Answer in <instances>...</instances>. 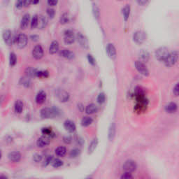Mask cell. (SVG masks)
Segmentation results:
<instances>
[{"instance_id":"obj_1","label":"cell","mask_w":179,"mask_h":179,"mask_svg":"<svg viewBox=\"0 0 179 179\" xmlns=\"http://www.w3.org/2000/svg\"><path fill=\"white\" fill-rule=\"evenodd\" d=\"M59 114L58 109L55 108H44L41 110L40 115L43 118H53Z\"/></svg>"},{"instance_id":"obj_2","label":"cell","mask_w":179,"mask_h":179,"mask_svg":"<svg viewBox=\"0 0 179 179\" xmlns=\"http://www.w3.org/2000/svg\"><path fill=\"white\" fill-rule=\"evenodd\" d=\"M28 38L23 33H19L14 38V44L18 49H22L27 46Z\"/></svg>"},{"instance_id":"obj_3","label":"cell","mask_w":179,"mask_h":179,"mask_svg":"<svg viewBox=\"0 0 179 179\" xmlns=\"http://www.w3.org/2000/svg\"><path fill=\"white\" fill-rule=\"evenodd\" d=\"M178 57V54L177 52H172L171 53H169L167 57H166V59L164 60L165 65L167 67H172L177 62Z\"/></svg>"},{"instance_id":"obj_4","label":"cell","mask_w":179,"mask_h":179,"mask_svg":"<svg viewBox=\"0 0 179 179\" xmlns=\"http://www.w3.org/2000/svg\"><path fill=\"white\" fill-rule=\"evenodd\" d=\"M155 57L160 61H164L169 55L168 49L165 47H161L155 51Z\"/></svg>"},{"instance_id":"obj_5","label":"cell","mask_w":179,"mask_h":179,"mask_svg":"<svg viewBox=\"0 0 179 179\" xmlns=\"http://www.w3.org/2000/svg\"><path fill=\"white\" fill-rule=\"evenodd\" d=\"M76 37L72 30H66L64 33V42L67 45L74 44L75 42Z\"/></svg>"},{"instance_id":"obj_6","label":"cell","mask_w":179,"mask_h":179,"mask_svg":"<svg viewBox=\"0 0 179 179\" xmlns=\"http://www.w3.org/2000/svg\"><path fill=\"white\" fill-rule=\"evenodd\" d=\"M135 67L141 74L145 76H148V74H149V71H148L147 67H146L144 62L138 60V61L135 62Z\"/></svg>"},{"instance_id":"obj_7","label":"cell","mask_w":179,"mask_h":179,"mask_svg":"<svg viewBox=\"0 0 179 179\" xmlns=\"http://www.w3.org/2000/svg\"><path fill=\"white\" fill-rule=\"evenodd\" d=\"M137 169V164L133 160H127L124 163L123 166V169L125 172L132 173L134 172Z\"/></svg>"},{"instance_id":"obj_8","label":"cell","mask_w":179,"mask_h":179,"mask_svg":"<svg viewBox=\"0 0 179 179\" xmlns=\"http://www.w3.org/2000/svg\"><path fill=\"white\" fill-rule=\"evenodd\" d=\"M76 39L78 43H79V44L80 45V46H81L83 49H88L89 45H88V41L87 38L82 33L78 32L76 34Z\"/></svg>"},{"instance_id":"obj_9","label":"cell","mask_w":179,"mask_h":179,"mask_svg":"<svg viewBox=\"0 0 179 179\" xmlns=\"http://www.w3.org/2000/svg\"><path fill=\"white\" fill-rule=\"evenodd\" d=\"M2 37H3L5 44L8 45V46H11L13 43H14V39L13 38V34L11 30H4L3 34H2Z\"/></svg>"},{"instance_id":"obj_10","label":"cell","mask_w":179,"mask_h":179,"mask_svg":"<svg viewBox=\"0 0 179 179\" xmlns=\"http://www.w3.org/2000/svg\"><path fill=\"white\" fill-rule=\"evenodd\" d=\"M146 35L145 32L142 31H137L134 33L133 39L137 44H142L146 41Z\"/></svg>"},{"instance_id":"obj_11","label":"cell","mask_w":179,"mask_h":179,"mask_svg":"<svg viewBox=\"0 0 179 179\" xmlns=\"http://www.w3.org/2000/svg\"><path fill=\"white\" fill-rule=\"evenodd\" d=\"M32 56L36 60L41 59L44 56V49L41 45H37L32 50Z\"/></svg>"},{"instance_id":"obj_12","label":"cell","mask_w":179,"mask_h":179,"mask_svg":"<svg viewBox=\"0 0 179 179\" xmlns=\"http://www.w3.org/2000/svg\"><path fill=\"white\" fill-rule=\"evenodd\" d=\"M56 96L60 99V102H67V101L69 99V97H70L69 93L62 89L57 90Z\"/></svg>"},{"instance_id":"obj_13","label":"cell","mask_w":179,"mask_h":179,"mask_svg":"<svg viewBox=\"0 0 179 179\" xmlns=\"http://www.w3.org/2000/svg\"><path fill=\"white\" fill-rule=\"evenodd\" d=\"M107 53L108 55V57H110L111 60H115L117 56V52L116 49L114 46V45L112 44H108L107 46Z\"/></svg>"},{"instance_id":"obj_14","label":"cell","mask_w":179,"mask_h":179,"mask_svg":"<svg viewBox=\"0 0 179 179\" xmlns=\"http://www.w3.org/2000/svg\"><path fill=\"white\" fill-rule=\"evenodd\" d=\"M50 139L51 138L48 137V136L44 135L41 137L40 138H38L37 142V145L38 147L39 148H44L45 146H48L50 142Z\"/></svg>"},{"instance_id":"obj_15","label":"cell","mask_w":179,"mask_h":179,"mask_svg":"<svg viewBox=\"0 0 179 179\" xmlns=\"http://www.w3.org/2000/svg\"><path fill=\"white\" fill-rule=\"evenodd\" d=\"M8 158L9 160L13 162H18L21 160V154L18 151H13L9 153Z\"/></svg>"},{"instance_id":"obj_16","label":"cell","mask_w":179,"mask_h":179,"mask_svg":"<svg viewBox=\"0 0 179 179\" xmlns=\"http://www.w3.org/2000/svg\"><path fill=\"white\" fill-rule=\"evenodd\" d=\"M64 127L66 129V130L70 133L74 132L76 129V127L74 123L70 120H67L64 121Z\"/></svg>"},{"instance_id":"obj_17","label":"cell","mask_w":179,"mask_h":179,"mask_svg":"<svg viewBox=\"0 0 179 179\" xmlns=\"http://www.w3.org/2000/svg\"><path fill=\"white\" fill-rule=\"evenodd\" d=\"M60 55L64 58H66L68 60H72L74 58V53L72 52L71 50L68 49H62L60 51Z\"/></svg>"},{"instance_id":"obj_18","label":"cell","mask_w":179,"mask_h":179,"mask_svg":"<svg viewBox=\"0 0 179 179\" xmlns=\"http://www.w3.org/2000/svg\"><path fill=\"white\" fill-rule=\"evenodd\" d=\"M30 22V15L29 14H25L21 22V28L22 29H25L28 27Z\"/></svg>"},{"instance_id":"obj_19","label":"cell","mask_w":179,"mask_h":179,"mask_svg":"<svg viewBox=\"0 0 179 179\" xmlns=\"http://www.w3.org/2000/svg\"><path fill=\"white\" fill-rule=\"evenodd\" d=\"M25 75H26L27 76L29 77L30 79L37 77L38 70L34 67H27V69H25Z\"/></svg>"},{"instance_id":"obj_20","label":"cell","mask_w":179,"mask_h":179,"mask_svg":"<svg viewBox=\"0 0 179 179\" xmlns=\"http://www.w3.org/2000/svg\"><path fill=\"white\" fill-rule=\"evenodd\" d=\"M48 25V19L46 16L44 15H40L39 16V24H38V27L39 29H43L46 28Z\"/></svg>"},{"instance_id":"obj_21","label":"cell","mask_w":179,"mask_h":179,"mask_svg":"<svg viewBox=\"0 0 179 179\" xmlns=\"http://www.w3.org/2000/svg\"><path fill=\"white\" fill-rule=\"evenodd\" d=\"M59 43L57 41H53L51 44H50V46L49 47V53L51 55L55 54L56 53L58 52L59 50Z\"/></svg>"},{"instance_id":"obj_22","label":"cell","mask_w":179,"mask_h":179,"mask_svg":"<svg viewBox=\"0 0 179 179\" xmlns=\"http://www.w3.org/2000/svg\"><path fill=\"white\" fill-rule=\"evenodd\" d=\"M46 99V94L44 91H40L38 92L36 97V102L39 104H41L44 103Z\"/></svg>"},{"instance_id":"obj_23","label":"cell","mask_w":179,"mask_h":179,"mask_svg":"<svg viewBox=\"0 0 179 179\" xmlns=\"http://www.w3.org/2000/svg\"><path fill=\"white\" fill-rule=\"evenodd\" d=\"M98 111L97 107L95 104H88L86 108H85V112L88 115H92L94 113H97Z\"/></svg>"},{"instance_id":"obj_24","label":"cell","mask_w":179,"mask_h":179,"mask_svg":"<svg viewBox=\"0 0 179 179\" xmlns=\"http://www.w3.org/2000/svg\"><path fill=\"white\" fill-rule=\"evenodd\" d=\"M24 104L21 100H17L14 105V110L17 113H21L23 111Z\"/></svg>"},{"instance_id":"obj_25","label":"cell","mask_w":179,"mask_h":179,"mask_svg":"<svg viewBox=\"0 0 179 179\" xmlns=\"http://www.w3.org/2000/svg\"><path fill=\"white\" fill-rule=\"evenodd\" d=\"M138 57H139L140 61H142L143 62H147L149 60L150 55L147 51L146 50H142L139 53V55H138Z\"/></svg>"},{"instance_id":"obj_26","label":"cell","mask_w":179,"mask_h":179,"mask_svg":"<svg viewBox=\"0 0 179 179\" xmlns=\"http://www.w3.org/2000/svg\"><path fill=\"white\" fill-rule=\"evenodd\" d=\"M20 84H21L22 85H23V86L25 88H29L32 84L31 79H30L29 77L25 76L24 77H22L21 80H20Z\"/></svg>"},{"instance_id":"obj_27","label":"cell","mask_w":179,"mask_h":179,"mask_svg":"<svg viewBox=\"0 0 179 179\" xmlns=\"http://www.w3.org/2000/svg\"><path fill=\"white\" fill-rule=\"evenodd\" d=\"M55 153L58 157H64L67 154V148L64 146H59L55 149Z\"/></svg>"},{"instance_id":"obj_28","label":"cell","mask_w":179,"mask_h":179,"mask_svg":"<svg viewBox=\"0 0 179 179\" xmlns=\"http://www.w3.org/2000/svg\"><path fill=\"white\" fill-rule=\"evenodd\" d=\"M130 5H126V6L123 9V15L124 20L125 21H127L130 18Z\"/></svg>"},{"instance_id":"obj_29","label":"cell","mask_w":179,"mask_h":179,"mask_svg":"<svg viewBox=\"0 0 179 179\" xmlns=\"http://www.w3.org/2000/svg\"><path fill=\"white\" fill-rule=\"evenodd\" d=\"M97 144H98L97 138H94V139L92 141V142L90 143L89 146H88V153H89V154L93 153V151H94L95 150V148H97Z\"/></svg>"},{"instance_id":"obj_30","label":"cell","mask_w":179,"mask_h":179,"mask_svg":"<svg viewBox=\"0 0 179 179\" xmlns=\"http://www.w3.org/2000/svg\"><path fill=\"white\" fill-rule=\"evenodd\" d=\"M69 21H70V17H69V14H67V13H64V14H63L61 16V17H60V24L65 25L68 23Z\"/></svg>"},{"instance_id":"obj_31","label":"cell","mask_w":179,"mask_h":179,"mask_svg":"<svg viewBox=\"0 0 179 179\" xmlns=\"http://www.w3.org/2000/svg\"><path fill=\"white\" fill-rule=\"evenodd\" d=\"M177 109V105L175 103H169L168 105L166 106L165 110L168 113H173Z\"/></svg>"},{"instance_id":"obj_32","label":"cell","mask_w":179,"mask_h":179,"mask_svg":"<svg viewBox=\"0 0 179 179\" xmlns=\"http://www.w3.org/2000/svg\"><path fill=\"white\" fill-rule=\"evenodd\" d=\"M93 120L92 118H90L89 116H85L83 118V119L81 120V125L84 127H88V126L90 125L92 123Z\"/></svg>"},{"instance_id":"obj_33","label":"cell","mask_w":179,"mask_h":179,"mask_svg":"<svg viewBox=\"0 0 179 179\" xmlns=\"http://www.w3.org/2000/svg\"><path fill=\"white\" fill-rule=\"evenodd\" d=\"M38 24H39V16H37V15H34V16L32 17L31 22H30L31 28L35 29L36 27H38Z\"/></svg>"},{"instance_id":"obj_34","label":"cell","mask_w":179,"mask_h":179,"mask_svg":"<svg viewBox=\"0 0 179 179\" xmlns=\"http://www.w3.org/2000/svg\"><path fill=\"white\" fill-rule=\"evenodd\" d=\"M92 14L96 19H99L100 17V11L99 7L97 6V4H92Z\"/></svg>"},{"instance_id":"obj_35","label":"cell","mask_w":179,"mask_h":179,"mask_svg":"<svg viewBox=\"0 0 179 179\" xmlns=\"http://www.w3.org/2000/svg\"><path fill=\"white\" fill-rule=\"evenodd\" d=\"M115 125L114 123L111 125V127L109 128V130H108V138L110 140H112L115 137Z\"/></svg>"},{"instance_id":"obj_36","label":"cell","mask_w":179,"mask_h":179,"mask_svg":"<svg viewBox=\"0 0 179 179\" xmlns=\"http://www.w3.org/2000/svg\"><path fill=\"white\" fill-rule=\"evenodd\" d=\"M63 162L61 160H60V159L58 158H56V159H53L52 161V162H51V165L54 168H58V167H62V166L63 165Z\"/></svg>"},{"instance_id":"obj_37","label":"cell","mask_w":179,"mask_h":179,"mask_svg":"<svg viewBox=\"0 0 179 179\" xmlns=\"http://www.w3.org/2000/svg\"><path fill=\"white\" fill-rule=\"evenodd\" d=\"M17 62V57L16 55L14 53H11L9 56V63L11 66H15Z\"/></svg>"},{"instance_id":"obj_38","label":"cell","mask_w":179,"mask_h":179,"mask_svg":"<svg viewBox=\"0 0 179 179\" xmlns=\"http://www.w3.org/2000/svg\"><path fill=\"white\" fill-rule=\"evenodd\" d=\"M42 133H43V134H44V135L48 136V137H49L50 138H52V137L54 134V133L53 132L51 128H49V127L43 128V129H42Z\"/></svg>"},{"instance_id":"obj_39","label":"cell","mask_w":179,"mask_h":179,"mask_svg":"<svg viewBox=\"0 0 179 179\" xmlns=\"http://www.w3.org/2000/svg\"><path fill=\"white\" fill-rule=\"evenodd\" d=\"M80 154V150L78 148H75V149L71 150V152L69 153V156L72 158H76Z\"/></svg>"},{"instance_id":"obj_40","label":"cell","mask_w":179,"mask_h":179,"mask_svg":"<svg viewBox=\"0 0 179 179\" xmlns=\"http://www.w3.org/2000/svg\"><path fill=\"white\" fill-rule=\"evenodd\" d=\"M49 76V73L48 71H38L37 77L39 78H47Z\"/></svg>"},{"instance_id":"obj_41","label":"cell","mask_w":179,"mask_h":179,"mask_svg":"<svg viewBox=\"0 0 179 179\" xmlns=\"http://www.w3.org/2000/svg\"><path fill=\"white\" fill-rule=\"evenodd\" d=\"M106 100V95L104 93H100V94L98 95L97 97V102L98 103H99V104H103L105 102Z\"/></svg>"},{"instance_id":"obj_42","label":"cell","mask_w":179,"mask_h":179,"mask_svg":"<svg viewBox=\"0 0 179 179\" xmlns=\"http://www.w3.org/2000/svg\"><path fill=\"white\" fill-rule=\"evenodd\" d=\"M46 12H47V14L50 18H53L55 17V11L52 8H49L46 10Z\"/></svg>"},{"instance_id":"obj_43","label":"cell","mask_w":179,"mask_h":179,"mask_svg":"<svg viewBox=\"0 0 179 179\" xmlns=\"http://www.w3.org/2000/svg\"><path fill=\"white\" fill-rule=\"evenodd\" d=\"M53 160V156H48V157L46 158V159H45V161H44V166H48L49 165V164H50L52 162V161Z\"/></svg>"},{"instance_id":"obj_44","label":"cell","mask_w":179,"mask_h":179,"mask_svg":"<svg viewBox=\"0 0 179 179\" xmlns=\"http://www.w3.org/2000/svg\"><path fill=\"white\" fill-rule=\"evenodd\" d=\"M88 62H89V63L91 65H95V63H96L95 59L94 58V57H93L92 55H90V54L88 55Z\"/></svg>"},{"instance_id":"obj_45","label":"cell","mask_w":179,"mask_h":179,"mask_svg":"<svg viewBox=\"0 0 179 179\" xmlns=\"http://www.w3.org/2000/svg\"><path fill=\"white\" fill-rule=\"evenodd\" d=\"M16 8L18 9H21L22 8V7L25 6L23 0H17L16 3Z\"/></svg>"},{"instance_id":"obj_46","label":"cell","mask_w":179,"mask_h":179,"mask_svg":"<svg viewBox=\"0 0 179 179\" xmlns=\"http://www.w3.org/2000/svg\"><path fill=\"white\" fill-rule=\"evenodd\" d=\"M33 160L35 162H39L42 160V156L39 154H35L33 156Z\"/></svg>"},{"instance_id":"obj_47","label":"cell","mask_w":179,"mask_h":179,"mask_svg":"<svg viewBox=\"0 0 179 179\" xmlns=\"http://www.w3.org/2000/svg\"><path fill=\"white\" fill-rule=\"evenodd\" d=\"M121 178L123 179H129V178H132V173L129 172H125L124 174H123V176H121Z\"/></svg>"},{"instance_id":"obj_48","label":"cell","mask_w":179,"mask_h":179,"mask_svg":"<svg viewBox=\"0 0 179 179\" xmlns=\"http://www.w3.org/2000/svg\"><path fill=\"white\" fill-rule=\"evenodd\" d=\"M57 2H58V0H48V4L50 6H56Z\"/></svg>"},{"instance_id":"obj_49","label":"cell","mask_w":179,"mask_h":179,"mask_svg":"<svg viewBox=\"0 0 179 179\" xmlns=\"http://www.w3.org/2000/svg\"><path fill=\"white\" fill-rule=\"evenodd\" d=\"M137 3L140 6H145L148 4V2H149V0H137Z\"/></svg>"},{"instance_id":"obj_50","label":"cell","mask_w":179,"mask_h":179,"mask_svg":"<svg viewBox=\"0 0 179 179\" xmlns=\"http://www.w3.org/2000/svg\"><path fill=\"white\" fill-rule=\"evenodd\" d=\"M63 141H64V142L65 143H67V144H69L72 142V138L71 137H69V136H67V137H64V138H63Z\"/></svg>"},{"instance_id":"obj_51","label":"cell","mask_w":179,"mask_h":179,"mask_svg":"<svg viewBox=\"0 0 179 179\" xmlns=\"http://www.w3.org/2000/svg\"><path fill=\"white\" fill-rule=\"evenodd\" d=\"M173 93L176 96H179V83L173 88Z\"/></svg>"},{"instance_id":"obj_52","label":"cell","mask_w":179,"mask_h":179,"mask_svg":"<svg viewBox=\"0 0 179 179\" xmlns=\"http://www.w3.org/2000/svg\"><path fill=\"white\" fill-rule=\"evenodd\" d=\"M24 1V6L25 7H27L29 6L30 4H32V2H33V0H23Z\"/></svg>"},{"instance_id":"obj_53","label":"cell","mask_w":179,"mask_h":179,"mask_svg":"<svg viewBox=\"0 0 179 179\" xmlns=\"http://www.w3.org/2000/svg\"><path fill=\"white\" fill-rule=\"evenodd\" d=\"M30 39H32V41H37L38 39H39V37L37 36V35H32V36L30 37Z\"/></svg>"},{"instance_id":"obj_54","label":"cell","mask_w":179,"mask_h":179,"mask_svg":"<svg viewBox=\"0 0 179 179\" xmlns=\"http://www.w3.org/2000/svg\"><path fill=\"white\" fill-rule=\"evenodd\" d=\"M40 0H33V2H32V4H37L38 3H39Z\"/></svg>"}]
</instances>
